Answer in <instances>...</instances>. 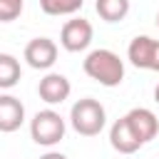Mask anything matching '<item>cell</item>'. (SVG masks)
<instances>
[{
  "instance_id": "cell-1",
  "label": "cell",
  "mask_w": 159,
  "mask_h": 159,
  "mask_svg": "<svg viewBox=\"0 0 159 159\" xmlns=\"http://www.w3.org/2000/svg\"><path fill=\"white\" fill-rule=\"evenodd\" d=\"M82 70H84V75L89 80L99 82L102 87H117L124 80V62H122V57L114 50H107V47L92 50L84 57Z\"/></svg>"
},
{
  "instance_id": "cell-2",
  "label": "cell",
  "mask_w": 159,
  "mask_h": 159,
  "mask_svg": "<svg viewBox=\"0 0 159 159\" xmlns=\"http://www.w3.org/2000/svg\"><path fill=\"white\" fill-rule=\"evenodd\" d=\"M70 124L82 137H97L107 124V112H104L102 102H97L92 97H82L70 109Z\"/></svg>"
},
{
  "instance_id": "cell-3",
  "label": "cell",
  "mask_w": 159,
  "mask_h": 159,
  "mask_svg": "<svg viewBox=\"0 0 159 159\" xmlns=\"http://www.w3.org/2000/svg\"><path fill=\"white\" fill-rule=\"evenodd\" d=\"M65 129H67L65 119L55 109H40L30 119V137L40 147H55V144H60V139L65 137Z\"/></svg>"
},
{
  "instance_id": "cell-4",
  "label": "cell",
  "mask_w": 159,
  "mask_h": 159,
  "mask_svg": "<svg viewBox=\"0 0 159 159\" xmlns=\"http://www.w3.org/2000/svg\"><path fill=\"white\" fill-rule=\"evenodd\" d=\"M92 37H94V27L84 17H72L60 30V45L67 52H82V50H87L89 42H92Z\"/></svg>"
},
{
  "instance_id": "cell-5",
  "label": "cell",
  "mask_w": 159,
  "mask_h": 159,
  "mask_svg": "<svg viewBox=\"0 0 159 159\" xmlns=\"http://www.w3.org/2000/svg\"><path fill=\"white\" fill-rule=\"evenodd\" d=\"M25 62L32 70H50L57 62V45L50 37H35L25 45Z\"/></svg>"
},
{
  "instance_id": "cell-6",
  "label": "cell",
  "mask_w": 159,
  "mask_h": 159,
  "mask_svg": "<svg viewBox=\"0 0 159 159\" xmlns=\"http://www.w3.org/2000/svg\"><path fill=\"white\" fill-rule=\"evenodd\" d=\"M124 119L129 122V127H132L134 137L142 142V147L149 144V142L159 134V119H157V114H154L152 109H147V107H134V109H129V112L124 114Z\"/></svg>"
},
{
  "instance_id": "cell-7",
  "label": "cell",
  "mask_w": 159,
  "mask_h": 159,
  "mask_svg": "<svg viewBox=\"0 0 159 159\" xmlns=\"http://www.w3.org/2000/svg\"><path fill=\"white\" fill-rule=\"evenodd\" d=\"M70 92H72V84H70V80H67L65 75H60V72H47V75L40 80V84H37V94H40V99L47 102V104H62V102L70 97Z\"/></svg>"
},
{
  "instance_id": "cell-8",
  "label": "cell",
  "mask_w": 159,
  "mask_h": 159,
  "mask_svg": "<svg viewBox=\"0 0 159 159\" xmlns=\"http://www.w3.org/2000/svg\"><path fill=\"white\" fill-rule=\"evenodd\" d=\"M25 122V104L12 94H0V132L12 134Z\"/></svg>"
},
{
  "instance_id": "cell-9",
  "label": "cell",
  "mask_w": 159,
  "mask_h": 159,
  "mask_svg": "<svg viewBox=\"0 0 159 159\" xmlns=\"http://www.w3.org/2000/svg\"><path fill=\"white\" fill-rule=\"evenodd\" d=\"M109 144L119 154H134L137 149H142V142L134 137V132H132V127H129V122L124 117H119L109 127Z\"/></svg>"
},
{
  "instance_id": "cell-10",
  "label": "cell",
  "mask_w": 159,
  "mask_h": 159,
  "mask_svg": "<svg viewBox=\"0 0 159 159\" xmlns=\"http://www.w3.org/2000/svg\"><path fill=\"white\" fill-rule=\"evenodd\" d=\"M154 45L157 40L149 35H137L129 47H127V60L137 67V70H152V55H154Z\"/></svg>"
},
{
  "instance_id": "cell-11",
  "label": "cell",
  "mask_w": 159,
  "mask_h": 159,
  "mask_svg": "<svg viewBox=\"0 0 159 159\" xmlns=\"http://www.w3.org/2000/svg\"><path fill=\"white\" fill-rule=\"evenodd\" d=\"M22 77L20 70V60L15 55L0 52V89H12Z\"/></svg>"
},
{
  "instance_id": "cell-12",
  "label": "cell",
  "mask_w": 159,
  "mask_h": 159,
  "mask_svg": "<svg viewBox=\"0 0 159 159\" xmlns=\"http://www.w3.org/2000/svg\"><path fill=\"white\" fill-rule=\"evenodd\" d=\"M94 10L104 22H119L129 15V0H97Z\"/></svg>"
},
{
  "instance_id": "cell-13",
  "label": "cell",
  "mask_w": 159,
  "mask_h": 159,
  "mask_svg": "<svg viewBox=\"0 0 159 159\" xmlns=\"http://www.w3.org/2000/svg\"><path fill=\"white\" fill-rule=\"evenodd\" d=\"M84 0H40V7L45 15L52 17H62V15H75L77 10H82Z\"/></svg>"
},
{
  "instance_id": "cell-14",
  "label": "cell",
  "mask_w": 159,
  "mask_h": 159,
  "mask_svg": "<svg viewBox=\"0 0 159 159\" xmlns=\"http://www.w3.org/2000/svg\"><path fill=\"white\" fill-rule=\"evenodd\" d=\"M25 0H0V22H12L22 15Z\"/></svg>"
},
{
  "instance_id": "cell-15",
  "label": "cell",
  "mask_w": 159,
  "mask_h": 159,
  "mask_svg": "<svg viewBox=\"0 0 159 159\" xmlns=\"http://www.w3.org/2000/svg\"><path fill=\"white\" fill-rule=\"evenodd\" d=\"M152 72H159V40L154 45V55H152Z\"/></svg>"
},
{
  "instance_id": "cell-16",
  "label": "cell",
  "mask_w": 159,
  "mask_h": 159,
  "mask_svg": "<svg viewBox=\"0 0 159 159\" xmlns=\"http://www.w3.org/2000/svg\"><path fill=\"white\" fill-rule=\"evenodd\" d=\"M40 159H67V157H65L62 152H45Z\"/></svg>"
},
{
  "instance_id": "cell-17",
  "label": "cell",
  "mask_w": 159,
  "mask_h": 159,
  "mask_svg": "<svg viewBox=\"0 0 159 159\" xmlns=\"http://www.w3.org/2000/svg\"><path fill=\"white\" fill-rule=\"evenodd\" d=\"M154 102H157V104H159V84H157V87H154Z\"/></svg>"
},
{
  "instance_id": "cell-18",
  "label": "cell",
  "mask_w": 159,
  "mask_h": 159,
  "mask_svg": "<svg viewBox=\"0 0 159 159\" xmlns=\"http://www.w3.org/2000/svg\"><path fill=\"white\" fill-rule=\"evenodd\" d=\"M157 27H159V12H157Z\"/></svg>"
}]
</instances>
